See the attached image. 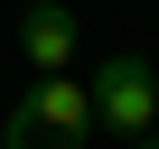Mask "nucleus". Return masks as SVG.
I'll use <instances>...</instances> for the list:
<instances>
[{
  "instance_id": "f257e3e1",
  "label": "nucleus",
  "mask_w": 159,
  "mask_h": 149,
  "mask_svg": "<svg viewBox=\"0 0 159 149\" xmlns=\"http://www.w3.org/2000/svg\"><path fill=\"white\" fill-rule=\"evenodd\" d=\"M84 130H94V93L75 84V74H38L10 103V121H0L10 149H84Z\"/></svg>"
},
{
  "instance_id": "f03ea898",
  "label": "nucleus",
  "mask_w": 159,
  "mask_h": 149,
  "mask_svg": "<svg viewBox=\"0 0 159 149\" xmlns=\"http://www.w3.org/2000/svg\"><path fill=\"white\" fill-rule=\"evenodd\" d=\"M94 121L122 130V140H150V130H159V74H150V56L94 65Z\"/></svg>"
},
{
  "instance_id": "7ed1b4c3",
  "label": "nucleus",
  "mask_w": 159,
  "mask_h": 149,
  "mask_svg": "<svg viewBox=\"0 0 159 149\" xmlns=\"http://www.w3.org/2000/svg\"><path fill=\"white\" fill-rule=\"evenodd\" d=\"M19 56L38 74H75V10L66 0H28V19H19Z\"/></svg>"
},
{
  "instance_id": "20e7f679",
  "label": "nucleus",
  "mask_w": 159,
  "mask_h": 149,
  "mask_svg": "<svg viewBox=\"0 0 159 149\" xmlns=\"http://www.w3.org/2000/svg\"><path fill=\"white\" fill-rule=\"evenodd\" d=\"M131 149H159V130H150V140H131Z\"/></svg>"
}]
</instances>
